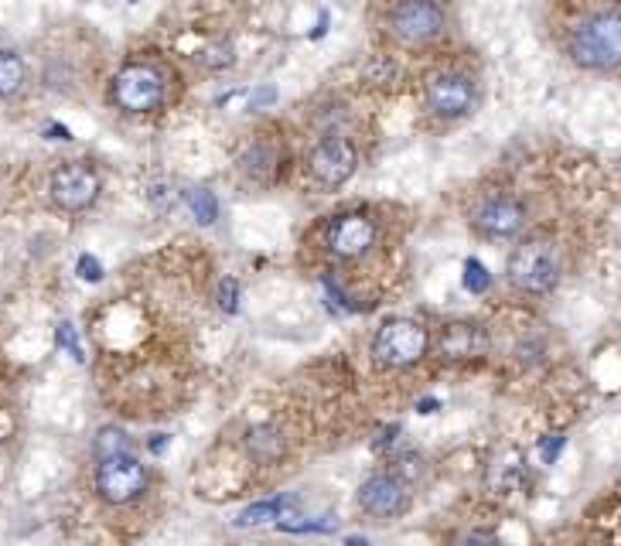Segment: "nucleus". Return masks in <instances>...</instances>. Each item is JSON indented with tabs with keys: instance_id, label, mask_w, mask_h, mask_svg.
<instances>
[{
	"instance_id": "obj_1",
	"label": "nucleus",
	"mask_w": 621,
	"mask_h": 546,
	"mask_svg": "<svg viewBox=\"0 0 621 546\" xmlns=\"http://www.w3.org/2000/svg\"><path fill=\"white\" fill-rule=\"evenodd\" d=\"M571 59L581 69L608 72L621 65V14L601 11L584 17L571 35Z\"/></svg>"
},
{
	"instance_id": "obj_2",
	"label": "nucleus",
	"mask_w": 621,
	"mask_h": 546,
	"mask_svg": "<svg viewBox=\"0 0 621 546\" xmlns=\"http://www.w3.org/2000/svg\"><path fill=\"white\" fill-rule=\"evenodd\" d=\"M509 280L526 294H550L560 283V253L547 240H526L509 256Z\"/></svg>"
},
{
	"instance_id": "obj_3",
	"label": "nucleus",
	"mask_w": 621,
	"mask_h": 546,
	"mask_svg": "<svg viewBox=\"0 0 621 546\" xmlns=\"http://www.w3.org/2000/svg\"><path fill=\"white\" fill-rule=\"evenodd\" d=\"M113 99L117 107L126 113H150L165 102V75L147 65V62H134L117 72L113 80Z\"/></svg>"
},
{
	"instance_id": "obj_4",
	"label": "nucleus",
	"mask_w": 621,
	"mask_h": 546,
	"mask_svg": "<svg viewBox=\"0 0 621 546\" xmlns=\"http://www.w3.org/2000/svg\"><path fill=\"white\" fill-rule=\"evenodd\" d=\"M427 345H430V338L417 321L397 318L379 328L376 342H373V355L382 362V366L403 369V366H413V362H421Z\"/></svg>"
},
{
	"instance_id": "obj_5",
	"label": "nucleus",
	"mask_w": 621,
	"mask_h": 546,
	"mask_svg": "<svg viewBox=\"0 0 621 546\" xmlns=\"http://www.w3.org/2000/svg\"><path fill=\"white\" fill-rule=\"evenodd\" d=\"M96 488H99V496L107 502L126 506L147 488V472H144V464L137 461L134 451L102 458L99 468H96Z\"/></svg>"
},
{
	"instance_id": "obj_6",
	"label": "nucleus",
	"mask_w": 621,
	"mask_h": 546,
	"mask_svg": "<svg viewBox=\"0 0 621 546\" xmlns=\"http://www.w3.org/2000/svg\"><path fill=\"white\" fill-rule=\"evenodd\" d=\"M390 32L403 45H427L434 38H441L445 11L437 0H400L390 11Z\"/></svg>"
},
{
	"instance_id": "obj_7",
	"label": "nucleus",
	"mask_w": 621,
	"mask_h": 546,
	"mask_svg": "<svg viewBox=\"0 0 621 546\" xmlns=\"http://www.w3.org/2000/svg\"><path fill=\"white\" fill-rule=\"evenodd\" d=\"M424 96H427V110L437 120H461V117H468L478 102L475 80L464 72H437L427 83Z\"/></svg>"
},
{
	"instance_id": "obj_8",
	"label": "nucleus",
	"mask_w": 621,
	"mask_h": 546,
	"mask_svg": "<svg viewBox=\"0 0 621 546\" xmlns=\"http://www.w3.org/2000/svg\"><path fill=\"white\" fill-rule=\"evenodd\" d=\"M355 168H358V150L345 137L321 141L315 150H310V158H307L310 178H315L318 185H325V189H342L345 181L355 174Z\"/></svg>"
},
{
	"instance_id": "obj_9",
	"label": "nucleus",
	"mask_w": 621,
	"mask_h": 546,
	"mask_svg": "<svg viewBox=\"0 0 621 546\" xmlns=\"http://www.w3.org/2000/svg\"><path fill=\"white\" fill-rule=\"evenodd\" d=\"M96 195H99V174L83 161H72L51 174V202L65 213L89 209Z\"/></svg>"
},
{
	"instance_id": "obj_10",
	"label": "nucleus",
	"mask_w": 621,
	"mask_h": 546,
	"mask_svg": "<svg viewBox=\"0 0 621 546\" xmlns=\"http://www.w3.org/2000/svg\"><path fill=\"white\" fill-rule=\"evenodd\" d=\"M472 222L485 240H515L526 229V209L515 198H488L475 209Z\"/></svg>"
},
{
	"instance_id": "obj_11",
	"label": "nucleus",
	"mask_w": 621,
	"mask_h": 546,
	"mask_svg": "<svg viewBox=\"0 0 621 546\" xmlns=\"http://www.w3.org/2000/svg\"><path fill=\"white\" fill-rule=\"evenodd\" d=\"M358 506L376 519H397L410 509V485L400 475H376L358 488Z\"/></svg>"
},
{
	"instance_id": "obj_12",
	"label": "nucleus",
	"mask_w": 621,
	"mask_h": 546,
	"mask_svg": "<svg viewBox=\"0 0 621 546\" xmlns=\"http://www.w3.org/2000/svg\"><path fill=\"white\" fill-rule=\"evenodd\" d=\"M376 243V226L369 216L362 213H349V216H339L331 226H328V250L334 256H345V259H358L366 256Z\"/></svg>"
},
{
	"instance_id": "obj_13",
	"label": "nucleus",
	"mask_w": 621,
	"mask_h": 546,
	"mask_svg": "<svg viewBox=\"0 0 621 546\" xmlns=\"http://www.w3.org/2000/svg\"><path fill=\"white\" fill-rule=\"evenodd\" d=\"M437 349L448 359H475L488 349V335L478 325L468 321H451L437 335Z\"/></svg>"
},
{
	"instance_id": "obj_14",
	"label": "nucleus",
	"mask_w": 621,
	"mask_h": 546,
	"mask_svg": "<svg viewBox=\"0 0 621 546\" xmlns=\"http://www.w3.org/2000/svg\"><path fill=\"white\" fill-rule=\"evenodd\" d=\"M291 506H294L291 496H277V499H267V502H256V506H249L246 512H240L236 526L253 530V526H264V523H283Z\"/></svg>"
},
{
	"instance_id": "obj_15",
	"label": "nucleus",
	"mask_w": 621,
	"mask_h": 546,
	"mask_svg": "<svg viewBox=\"0 0 621 546\" xmlns=\"http://www.w3.org/2000/svg\"><path fill=\"white\" fill-rule=\"evenodd\" d=\"M21 86H24V62H21V56L0 48V99L14 96Z\"/></svg>"
},
{
	"instance_id": "obj_16",
	"label": "nucleus",
	"mask_w": 621,
	"mask_h": 546,
	"mask_svg": "<svg viewBox=\"0 0 621 546\" xmlns=\"http://www.w3.org/2000/svg\"><path fill=\"white\" fill-rule=\"evenodd\" d=\"M126 451H134V448H131V440H126L123 430H117V427H102V430L96 434V461L113 458V454H126Z\"/></svg>"
},
{
	"instance_id": "obj_17",
	"label": "nucleus",
	"mask_w": 621,
	"mask_h": 546,
	"mask_svg": "<svg viewBox=\"0 0 621 546\" xmlns=\"http://www.w3.org/2000/svg\"><path fill=\"white\" fill-rule=\"evenodd\" d=\"M185 198H188L192 213H195V219H198L202 226L216 222V216H219V205H216V195H212V192H205V189H192V192H185Z\"/></svg>"
},
{
	"instance_id": "obj_18",
	"label": "nucleus",
	"mask_w": 621,
	"mask_h": 546,
	"mask_svg": "<svg viewBox=\"0 0 621 546\" xmlns=\"http://www.w3.org/2000/svg\"><path fill=\"white\" fill-rule=\"evenodd\" d=\"M461 283H464V291H472V294H485V291L491 288L488 267H485V264H478V259H468V264H464V277H461Z\"/></svg>"
},
{
	"instance_id": "obj_19",
	"label": "nucleus",
	"mask_w": 621,
	"mask_h": 546,
	"mask_svg": "<svg viewBox=\"0 0 621 546\" xmlns=\"http://www.w3.org/2000/svg\"><path fill=\"white\" fill-rule=\"evenodd\" d=\"M249 448H253L256 454H260V458L270 461V458L280 454V437H277L273 430H264V427H260V430H253V434H249Z\"/></svg>"
},
{
	"instance_id": "obj_20",
	"label": "nucleus",
	"mask_w": 621,
	"mask_h": 546,
	"mask_svg": "<svg viewBox=\"0 0 621 546\" xmlns=\"http://www.w3.org/2000/svg\"><path fill=\"white\" fill-rule=\"evenodd\" d=\"M219 304H222V311H229V315H236L240 311V283L232 277H226L219 283Z\"/></svg>"
},
{
	"instance_id": "obj_21",
	"label": "nucleus",
	"mask_w": 621,
	"mask_h": 546,
	"mask_svg": "<svg viewBox=\"0 0 621 546\" xmlns=\"http://www.w3.org/2000/svg\"><path fill=\"white\" fill-rule=\"evenodd\" d=\"M59 345L69 349V355H72L75 362H83V349H80V338H75L72 325H59Z\"/></svg>"
},
{
	"instance_id": "obj_22",
	"label": "nucleus",
	"mask_w": 621,
	"mask_h": 546,
	"mask_svg": "<svg viewBox=\"0 0 621 546\" xmlns=\"http://www.w3.org/2000/svg\"><path fill=\"white\" fill-rule=\"evenodd\" d=\"M80 277L89 280V283L102 280V267H99V259H96V256H80Z\"/></svg>"
},
{
	"instance_id": "obj_23",
	"label": "nucleus",
	"mask_w": 621,
	"mask_h": 546,
	"mask_svg": "<svg viewBox=\"0 0 621 546\" xmlns=\"http://www.w3.org/2000/svg\"><path fill=\"white\" fill-rule=\"evenodd\" d=\"M563 440H567V437H560V434H553L550 440H543V461L553 464L557 454H560V448H563Z\"/></svg>"
},
{
	"instance_id": "obj_24",
	"label": "nucleus",
	"mask_w": 621,
	"mask_h": 546,
	"mask_svg": "<svg viewBox=\"0 0 621 546\" xmlns=\"http://www.w3.org/2000/svg\"><path fill=\"white\" fill-rule=\"evenodd\" d=\"M454 546H499V539H491V536H482V533H475V536H461Z\"/></svg>"
},
{
	"instance_id": "obj_25",
	"label": "nucleus",
	"mask_w": 621,
	"mask_h": 546,
	"mask_svg": "<svg viewBox=\"0 0 621 546\" xmlns=\"http://www.w3.org/2000/svg\"><path fill=\"white\" fill-rule=\"evenodd\" d=\"M165 448H168V437H165V434H154V440H150V451H154V454H161Z\"/></svg>"
},
{
	"instance_id": "obj_26",
	"label": "nucleus",
	"mask_w": 621,
	"mask_h": 546,
	"mask_svg": "<svg viewBox=\"0 0 621 546\" xmlns=\"http://www.w3.org/2000/svg\"><path fill=\"white\" fill-rule=\"evenodd\" d=\"M345 546H373V543H369L366 536H349V539H345Z\"/></svg>"
},
{
	"instance_id": "obj_27",
	"label": "nucleus",
	"mask_w": 621,
	"mask_h": 546,
	"mask_svg": "<svg viewBox=\"0 0 621 546\" xmlns=\"http://www.w3.org/2000/svg\"><path fill=\"white\" fill-rule=\"evenodd\" d=\"M437 407H441V403H437V400H424V403H421V413H434Z\"/></svg>"
}]
</instances>
